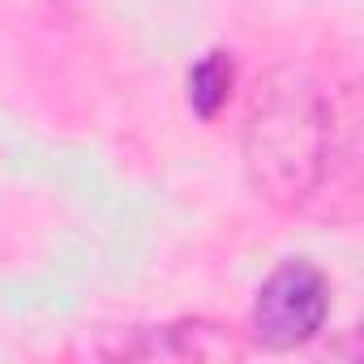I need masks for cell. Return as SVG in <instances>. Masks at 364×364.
Masks as SVG:
<instances>
[{
	"label": "cell",
	"mask_w": 364,
	"mask_h": 364,
	"mask_svg": "<svg viewBox=\"0 0 364 364\" xmlns=\"http://www.w3.org/2000/svg\"><path fill=\"white\" fill-rule=\"evenodd\" d=\"M232 86H236V60H232V52L215 48L189 69V107L202 120H215L223 112V103L232 99Z\"/></svg>",
	"instance_id": "4"
},
{
	"label": "cell",
	"mask_w": 364,
	"mask_h": 364,
	"mask_svg": "<svg viewBox=\"0 0 364 364\" xmlns=\"http://www.w3.org/2000/svg\"><path fill=\"white\" fill-rule=\"evenodd\" d=\"M232 343L219 334V326L210 321H171V326H146L133 330L129 343H120L112 355H129V360H210V355H228Z\"/></svg>",
	"instance_id": "3"
},
{
	"label": "cell",
	"mask_w": 364,
	"mask_h": 364,
	"mask_svg": "<svg viewBox=\"0 0 364 364\" xmlns=\"http://www.w3.org/2000/svg\"><path fill=\"white\" fill-rule=\"evenodd\" d=\"M347 120L326 95V86L300 69L279 65L257 86L245 116V176L262 202L279 210H300L330 180Z\"/></svg>",
	"instance_id": "1"
},
{
	"label": "cell",
	"mask_w": 364,
	"mask_h": 364,
	"mask_svg": "<svg viewBox=\"0 0 364 364\" xmlns=\"http://www.w3.org/2000/svg\"><path fill=\"white\" fill-rule=\"evenodd\" d=\"M330 317V283L313 262H283L253 300L249 330L266 351H291L321 334Z\"/></svg>",
	"instance_id": "2"
}]
</instances>
